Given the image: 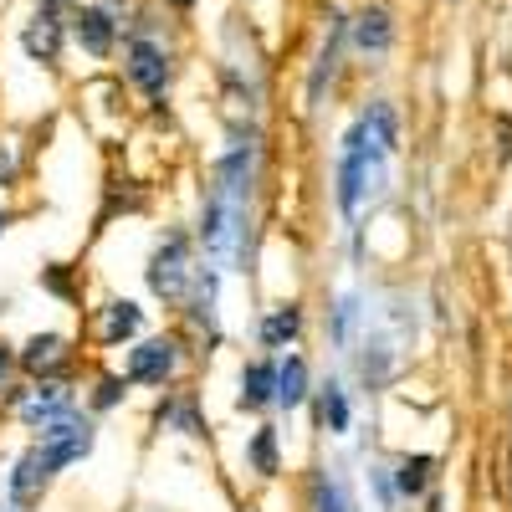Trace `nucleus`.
<instances>
[{"label": "nucleus", "mask_w": 512, "mask_h": 512, "mask_svg": "<svg viewBox=\"0 0 512 512\" xmlns=\"http://www.w3.org/2000/svg\"><path fill=\"white\" fill-rule=\"evenodd\" d=\"M241 410H267L277 405V364L272 359H251L241 369V395H236Z\"/></svg>", "instance_id": "obj_12"}, {"label": "nucleus", "mask_w": 512, "mask_h": 512, "mask_svg": "<svg viewBox=\"0 0 512 512\" xmlns=\"http://www.w3.org/2000/svg\"><path fill=\"white\" fill-rule=\"evenodd\" d=\"M246 466L256 477H277L282 472V451H277V431H272V425H262V431L246 441Z\"/></svg>", "instance_id": "obj_18"}, {"label": "nucleus", "mask_w": 512, "mask_h": 512, "mask_svg": "<svg viewBox=\"0 0 512 512\" xmlns=\"http://www.w3.org/2000/svg\"><path fill=\"white\" fill-rule=\"evenodd\" d=\"M47 287H52L57 297H72V282H67L62 272H47Z\"/></svg>", "instance_id": "obj_28"}, {"label": "nucleus", "mask_w": 512, "mask_h": 512, "mask_svg": "<svg viewBox=\"0 0 512 512\" xmlns=\"http://www.w3.org/2000/svg\"><path fill=\"white\" fill-rule=\"evenodd\" d=\"M354 318H359V303H354V297H344V303H338V318H333V338H338V344H349Z\"/></svg>", "instance_id": "obj_24"}, {"label": "nucleus", "mask_w": 512, "mask_h": 512, "mask_svg": "<svg viewBox=\"0 0 512 512\" xmlns=\"http://www.w3.org/2000/svg\"><path fill=\"white\" fill-rule=\"evenodd\" d=\"M216 292H221L216 272H195V282H190V318L200 328H210V333H216Z\"/></svg>", "instance_id": "obj_17"}, {"label": "nucleus", "mask_w": 512, "mask_h": 512, "mask_svg": "<svg viewBox=\"0 0 512 512\" xmlns=\"http://www.w3.org/2000/svg\"><path fill=\"white\" fill-rule=\"evenodd\" d=\"M123 26L128 21L113 6H103V0H72V11H67V41L82 57H93V62H113L118 57Z\"/></svg>", "instance_id": "obj_4"}, {"label": "nucleus", "mask_w": 512, "mask_h": 512, "mask_svg": "<svg viewBox=\"0 0 512 512\" xmlns=\"http://www.w3.org/2000/svg\"><path fill=\"white\" fill-rule=\"evenodd\" d=\"M6 226H11V216H6V210H0V236H6Z\"/></svg>", "instance_id": "obj_30"}, {"label": "nucleus", "mask_w": 512, "mask_h": 512, "mask_svg": "<svg viewBox=\"0 0 512 512\" xmlns=\"http://www.w3.org/2000/svg\"><path fill=\"white\" fill-rule=\"evenodd\" d=\"M303 400H308V364H303V354H287V359H277V405L297 410Z\"/></svg>", "instance_id": "obj_16"}, {"label": "nucleus", "mask_w": 512, "mask_h": 512, "mask_svg": "<svg viewBox=\"0 0 512 512\" xmlns=\"http://www.w3.org/2000/svg\"><path fill=\"white\" fill-rule=\"evenodd\" d=\"M400 144V118L390 103H369L359 123L344 134V154H338V210L359 216V205L374 200L390 175V154Z\"/></svg>", "instance_id": "obj_1"}, {"label": "nucleus", "mask_w": 512, "mask_h": 512, "mask_svg": "<svg viewBox=\"0 0 512 512\" xmlns=\"http://www.w3.org/2000/svg\"><path fill=\"white\" fill-rule=\"evenodd\" d=\"M349 47L359 57H369V62L390 57V47H395V16L384 11V6H359L349 16Z\"/></svg>", "instance_id": "obj_11"}, {"label": "nucleus", "mask_w": 512, "mask_h": 512, "mask_svg": "<svg viewBox=\"0 0 512 512\" xmlns=\"http://www.w3.org/2000/svg\"><path fill=\"white\" fill-rule=\"evenodd\" d=\"M6 405L31 425V431H41L47 420L72 410V390H67V379H36L26 390H6Z\"/></svg>", "instance_id": "obj_7"}, {"label": "nucleus", "mask_w": 512, "mask_h": 512, "mask_svg": "<svg viewBox=\"0 0 512 512\" xmlns=\"http://www.w3.org/2000/svg\"><path fill=\"white\" fill-rule=\"evenodd\" d=\"M159 425H175V431H185V436H205V420L195 415V405L190 400H164L159 405Z\"/></svg>", "instance_id": "obj_20"}, {"label": "nucleus", "mask_w": 512, "mask_h": 512, "mask_svg": "<svg viewBox=\"0 0 512 512\" xmlns=\"http://www.w3.org/2000/svg\"><path fill=\"white\" fill-rule=\"evenodd\" d=\"M72 364H77V349H72V338H62V333H36L16 354V369H26L31 379H67Z\"/></svg>", "instance_id": "obj_9"}, {"label": "nucleus", "mask_w": 512, "mask_h": 512, "mask_svg": "<svg viewBox=\"0 0 512 512\" xmlns=\"http://www.w3.org/2000/svg\"><path fill=\"white\" fill-rule=\"evenodd\" d=\"M180 369V344L175 338H139L128 349V384H169Z\"/></svg>", "instance_id": "obj_10"}, {"label": "nucleus", "mask_w": 512, "mask_h": 512, "mask_svg": "<svg viewBox=\"0 0 512 512\" xmlns=\"http://www.w3.org/2000/svg\"><path fill=\"white\" fill-rule=\"evenodd\" d=\"M431 456H410V461H400V472H395V487L405 492V497H420L425 487H431Z\"/></svg>", "instance_id": "obj_21"}, {"label": "nucleus", "mask_w": 512, "mask_h": 512, "mask_svg": "<svg viewBox=\"0 0 512 512\" xmlns=\"http://www.w3.org/2000/svg\"><path fill=\"white\" fill-rule=\"evenodd\" d=\"M313 512H349V502H344V487L323 477V482L313 487Z\"/></svg>", "instance_id": "obj_23"}, {"label": "nucleus", "mask_w": 512, "mask_h": 512, "mask_svg": "<svg viewBox=\"0 0 512 512\" xmlns=\"http://www.w3.org/2000/svg\"><path fill=\"white\" fill-rule=\"evenodd\" d=\"M190 282H195L190 241H185L180 231H169V236L154 246V256H149V292L164 297V303H180V297L190 292Z\"/></svg>", "instance_id": "obj_6"}, {"label": "nucleus", "mask_w": 512, "mask_h": 512, "mask_svg": "<svg viewBox=\"0 0 512 512\" xmlns=\"http://www.w3.org/2000/svg\"><path fill=\"white\" fill-rule=\"evenodd\" d=\"M0 180H6V185L16 180V154H11L6 144H0Z\"/></svg>", "instance_id": "obj_27"}, {"label": "nucleus", "mask_w": 512, "mask_h": 512, "mask_svg": "<svg viewBox=\"0 0 512 512\" xmlns=\"http://www.w3.org/2000/svg\"><path fill=\"white\" fill-rule=\"evenodd\" d=\"M47 477H52V472L41 466V451L31 446V451L16 461V472H11V502H16V507H31V502L41 497V487H47Z\"/></svg>", "instance_id": "obj_15"}, {"label": "nucleus", "mask_w": 512, "mask_h": 512, "mask_svg": "<svg viewBox=\"0 0 512 512\" xmlns=\"http://www.w3.org/2000/svg\"><path fill=\"white\" fill-rule=\"evenodd\" d=\"M159 6H164V11H175V16H190V11L205 6V0H159Z\"/></svg>", "instance_id": "obj_26"}, {"label": "nucleus", "mask_w": 512, "mask_h": 512, "mask_svg": "<svg viewBox=\"0 0 512 512\" xmlns=\"http://www.w3.org/2000/svg\"><path fill=\"white\" fill-rule=\"evenodd\" d=\"M123 82L134 93H144L149 103H159L169 93V82H175V52L164 47V36L154 31V21H128L123 26Z\"/></svg>", "instance_id": "obj_2"}, {"label": "nucleus", "mask_w": 512, "mask_h": 512, "mask_svg": "<svg viewBox=\"0 0 512 512\" xmlns=\"http://www.w3.org/2000/svg\"><path fill=\"white\" fill-rule=\"evenodd\" d=\"M123 395H128V374L123 379L108 374V379H98V390H93V410H113V405H123Z\"/></svg>", "instance_id": "obj_22"}, {"label": "nucleus", "mask_w": 512, "mask_h": 512, "mask_svg": "<svg viewBox=\"0 0 512 512\" xmlns=\"http://www.w3.org/2000/svg\"><path fill=\"white\" fill-rule=\"evenodd\" d=\"M36 6H41V11H57V16H67V11H72V0H36Z\"/></svg>", "instance_id": "obj_29"}, {"label": "nucleus", "mask_w": 512, "mask_h": 512, "mask_svg": "<svg viewBox=\"0 0 512 512\" xmlns=\"http://www.w3.org/2000/svg\"><path fill=\"white\" fill-rule=\"evenodd\" d=\"M318 415H323V425L333 436L349 431V395H344V384H333V379L323 384V390H318Z\"/></svg>", "instance_id": "obj_19"}, {"label": "nucleus", "mask_w": 512, "mask_h": 512, "mask_svg": "<svg viewBox=\"0 0 512 512\" xmlns=\"http://www.w3.org/2000/svg\"><path fill=\"white\" fill-rule=\"evenodd\" d=\"M36 451H41V466H47V472L57 477L62 466H72V461H82V456L93 451V425L82 420L77 410H67V415H57V420L41 425Z\"/></svg>", "instance_id": "obj_5"}, {"label": "nucleus", "mask_w": 512, "mask_h": 512, "mask_svg": "<svg viewBox=\"0 0 512 512\" xmlns=\"http://www.w3.org/2000/svg\"><path fill=\"white\" fill-rule=\"evenodd\" d=\"M139 328H144V308L139 303H108L103 308V318H98V344L103 349H118V344H128V338H139Z\"/></svg>", "instance_id": "obj_13"}, {"label": "nucleus", "mask_w": 512, "mask_h": 512, "mask_svg": "<svg viewBox=\"0 0 512 512\" xmlns=\"http://www.w3.org/2000/svg\"><path fill=\"white\" fill-rule=\"evenodd\" d=\"M21 52H26L36 67H57L62 52H67V16L31 6V21L21 26Z\"/></svg>", "instance_id": "obj_8"}, {"label": "nucleus", "mask_w": 512, "mask_h": 512, "mask_svg": "<svg viewBox=\"0 0 512 512\" xmlns=\"http://www.w3.org/2000/svg\"><path fill=\"white\" fill-rule=\"evenodd\" d=\"M297 333H303V308H297V303H282V308H272L262 323H256L262 349H292Z\"/></svg>", "instance_id": "obj_14"}, {"label": "nucleus", "mask_w": 512, "mask_h": 512, "mask_svg": "<svg viewBox=\"0 0 512 512\" xmlns=\"http://www.w3.org/2000/svg\"><path fill=\"white\" fill-rule=\"evenodd\" d=\"M200 241L216 262H241L246 251V200L226 195L221 185L205 190V205H200Z\"/></svg>", "instance_id": "obj_3"}, {"label": "nucleus", "mask_w": 512, "mask_h": 512, "mask_svg": "<svg viewBox=\"0 0 512 512\" xmlns=\"http://www.w3.org/2000/svg\"><path fill=\"white\" fill-rule=\"evenodd\" d=\"M11 374H16V354H11L6 344H0V395L11 390Z\"/></svg>", "instance_id": "obj_25"}]
</instances>
